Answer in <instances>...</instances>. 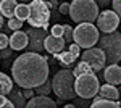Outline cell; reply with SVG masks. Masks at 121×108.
<instances>
[{
    "label": "cell",
    "instance_id": "4fadbf2b",
    "mask_svg": "<svg viewBox=\"0 0 121 108\" xmlns=\"http://www.w3.org/2000/svg\"><path fill=\"white\" fill-rule=\"evenodd\" d=\"M8 44H10V48L15 52V50H23L28 47V36L26 32H21V31H15L11 37L8 39Z\"/></svg>",
    "mask_w": 121,
    "mask_h": 108
},
{
    "label": "cell",
    "instance_id": "83f0119b",
    "mask_svg": "<svg viewBox=\"0 0 121 108\" xmlns=\"http://www.w3.org/2000/svg\"><path fill=\"white\" fill-rule=\"evenodd\" d=\"M50 32H52L50 36H53V37H61L63 36V27H61V24H55Z\"/></svg>",
    "mask_w": 121,
    "mask_h": 108
},
{
    "label": "cell",
    "instance_id": "277c9868",
    "mask_svg": "<svg viewBox=\"0 0 121 108\" xmlns=\"http://www.w3.org/2000/svg\"><path fill=\"white\" fill-rule=\"evenodd\" d=\"M99 50H102L105 55V63L108 66L118 65L121 60V34L112 32V34H103L97 40Z\"/></svg>",
    "mask_w": 121,
    "mask_h": 108
},
{
    "label": "cell",
    "instance_id": "836d02e7",
    "mask_svg": "<svg viewBox=\"0 0 121 108\" xmlns=\"http://www.w3.org/2000/svg\"><path fill=\"white\" fill-rule=\"evenodd\" d=\"M60 13L61 15H68L69 13V3H61L60 5Z\"/></svg>",
    "mask_w": 121,
    "mask_h": 108
},
{
    "label": "cell",
    "instance_id": "8fae6325",
    "mask_svg": "<svg viewBox=\"0 0 121 108\" xmlns=\"http://www.w3.org/2000/svg\"><path fill=\"white\" fill-rule=\"evenodd\" d=\"M65 40L61 37H53V36H47L44 40V50H47L48 53L56 55L60 52L65 50Z\"/></svg>",
    "mask_w": 121,
    "mask_h": 108
},
{
    "label": "cell",
    "instance_id": "603a6c76",
    "mask_svg": "<svg viewBox=\"0 0 121 108\" xmlns=\"http://www.w3.org/2000/svg\"><path fill=\"white\" fill-rule=\"evenodd\" d=\"M34 92H36L37 95H45V97H48V94L52 92V82L47 79L44 84H40L39 87H36V89H34Z\"/></svg>",
    "mask_w": 121,
    "mask_h": 108
},
{
    "label": "cell",
    "instance_id": "f1b7e54d",
    "mask_svg": "<svg viewBox=\"0 0 121 108\" xmlns=\"http://www.w3.org/2000/svg\"><path fill=\"white\" fill-rule=\"evenodd\" d=\"M0 108H15V107L11 105V102H10L7 97L0 95Z\"/></svg>",
    "mask_w": 121,
    "mask_h": 108
},
{
    "label": "cell",
    "instance_id": "f35d334b",
    "mask_svg": "<svg viewBox=\"0 0 121 108\" xmlns=\"http://www.w3.org/2000/svg\"><path fill=\"white\" fill-rule=\"evenodd\" d=\"M0 3H2V0H0Z\"/></svg>",
    "mask_w": 121,
    "mask_h": 108
},
{
    "label": "cell",
    "instance_id": "e575fe53",
    "mask_svg": "<svg viewBox=\"0 0 121 108\" xmlns=\"http://www.w3.org/2000/svg\"><path fill=\"white\" fill-rule=\"evenodd\" d=\"M55 61H56V60H55V58H53V56H52V58L48 60V63H47V65H55Z\"/></svg>",
    "mask_w": 121,
    "mask_h": 108
},
{
    "label": "cell",
    "instance_id": "e0dca14e",
    "mask_svg": "<svg viewBox=\"0 0 121 108\" xmlns=\"http://www.w3.org/2000/svg\"><path fill=\"white\" fill-rule=\"evenodd\" d=\"M7 99L11 102V105H13L15 108H24L26 107V99L23 97V92H21L18 87H13Z\"/></svg>",
    "mask_w": 121,
    "mask_h": 108
},
{
    "label": "cell",
    "instance_id": "ba28073f",
    "mask_svg": "<svg viewBox=\"0 0 121 108\" xmlns=\"http://www.w3.org/2000/svg\"><path fill=\"white\" fill-rule=\"evenodd\" d=\"M26 36H28V48L31 53H40L44 50V40L47 34V29H34V27H29L26 31Z\"/></svg>",
    "mask_w": 121,
    "mask_h": 108
},
{
    "label": "cell",
    "instance_id": "ffe728a7",
    "mask_svg": "<svg viewBox=\"0 0 121 108\" xmlns=\"http://www.w3.org/2000/svg\"><path fill=\"white\" fill-rule=\"evenodd\" d=\"M53 58H55L56 61H60L61 65H65V66H68V65H73L76 61V56L74 55H71L69 52H60V53L53 55Z\"/></svg>",
    "mask_w": 121,
    "mask_h": 108
},
{
    "label": "cell",
    "instance_id": "3957f363",
    "mask_svg": "<svg viewBox=\"0 0 121 108\" xmlns=\"http://www.w3.org/2000/svg\"><path fill=\"white\" fill-rule=\"evenodd\" d=\"M74 81L76 78L73 76V71L69 69H60L52 79V90L55 92L58 97L56 102L60 100H74L76 92H74Z\"/></svg>",
    "mask_w": 121,
    "mask_h": 108
},
{
    "label": "cell",
    "instance_id": "ac0fdd59",
    "mask_svg": "<svg viewBox=\"0 0 121 108\" xmlns=\"http://www.w3.org/2000/svg\"><path fill=\"white\" fill-rule=\"evenodd\" d=\"M13 87H15L13 81L10 79L5 73H0V95L7 97L10 92H11V89H13Z\"/></svg>",
    "mask_w": 121,
    "mask_h": 108
},
{
    "label": "cell",
    "instance_id": "484cf974",
    "mask_svg": "<svg viewBox=\"0 0 121 108\" xmlns=\"http://www.w3.org/2000/svg\"><path fill=\"white\" fill-rule=\"evenodd\" d=\"M73 105H74V108H89L91 107V102L87 99H79V97H76V99L73 100Z\"/></svg>",
    "mask_w": 121,
    "mask_h": 108
},
{
    "label": "cell",
    "instance_id": "2e32d148",
    "mask_svg": "<svg viewBox=\"0 0 121 108\" xmlns=\"http://www.w3.org/2000/svg\"><path fill=\"white\" fill-rule=\"evenodd\" d=\"M16 7H18V2H15V0H2V3H0V15L8 19L15 18Z\"/></svg>",
    "mask_w": 121,
    "mask_h": 108
},
{
    "label": "cell",
    "instance_id": "5b68a950",
    "mask_svg": "<svg viewBox=\"0 0 121 108\" xmlns=\"http://www.w3.org/2000/svg\"><path fill=\"white\" fill-rule=\"evenodd\" d=\"M29 8V26L34 29H47L50 23V7L48 2L32 0L28 5Z\"/></svg>",
    "mask_w": 121,
    "mask_h": 108
},
{
    "label": "cell",
    "instance_id": "4316f807",
    "mask_svg": "<svg viewBox=\"0 0 121 108\" xmlns=\"http://www.w3.org/2000/svg\"><path fill=\"white\" fill-rule=\"evenodd\" d=\"M11 55H13V50H11L10 47H7V48H3V50H0V60L3 58V60L7 61V65H8L10 58H11Z\"/></svg>",
    "mask_w": 121,
    "mask_h": 108
},
{
    "label": "cell",
    "instance_id": "4dcf8cb0",
    "mask_svg": "<svg viewBox=\"0 0 121 108\" xmlns=\"http://www.w3.org/2000/svg\"><path fill=\"white\" fill-rule=\"evenodd\" d=\"M7 47H8V37L7 34H0V50L7 48Z\"/></svg>",
    "mask_w": 121,
    "mask_h": 108
},
{
    "label": "cell",
    "instance_id": "52a82bcc",
    "mask_svg": "<svg viewBox=\"0 0 121 108\" xmlns=\"http://www.w3.org/2000/svg\"><path fill=\"white\" fill-rule=\"evenodd\" d=\"M99 31L94 24H78L76 29H73V40L81 48H92L99 40Z\"/></svg>",
    "mask_w": 121,
    "mask_h": 108
},
{
    "label": "cell",
    "instance_id": "ab89813d",
    "mask_svg": "<svg viewBox=\"0 0 121 108\" xmlns=\"http://www.w3.org/2000/svg\"><path fill=\"white\" fill-rule=\"evenodd\" d=\"M0 63H2V60H0Z\"/></svg>",
    "mask_w": 121,
    "mask_h": 108
},
{
    "label": "cell",
    "instance_id": "d590c367",
    "mask_svg": "<svg viewBox=\"0 0 121 108\" xmlns=\"http://www.w3.org/2000/svg\"><path fill=\"white\" fill-rule=\"evenodd\" d=\"M2 27H3V16L0 15V29H2Z\"/></svg>",
    "mask_w": 121,
    "mask_h": 108
},
{
    "label": "cell",
    "instance_id": "6da1fadb",
    "mask_svg": "<svg viewBox=\"0 0 121 108\" xmlns=\"http://www.w3.org/2000/svg\"><path fill=\"white\" fill-rule=\"evenodd\" d=\"M15 84L21 89H36L48 79V65L44 56L37 53L19 55L11 66Z\"/></svg>",
    "mask_w": 121,
    "mask_h": 108
},
{
    "label": "cell",
    "instance_id": "7402d4cb",
    "mask_svg": "<svg viewBox=\"0 0 121 108\" xmlns=\"http://www.w3.org/2000/svg\"><path fill=\"white\" fill-rule=\"evenodd\" d=\"M82 74H95V73L91 69V66H89L87 63L81 61V63L76 65V68L73 69V76H74V78H78V76H82Z\"/></svg>",
    "mask_w": 121,
    "mask_h": 108
},
{
    "label": "cell",
    "instance_id": "9c48e42d",
    "mask_svg": "<svg viewBox=\"0 0 121 108\" xmlns=\"http://www.w3.org/2000/svg\"><path fill=\"white\" fill-rule=\"evenodd\" d=\"M95 21L99 26L97 31L105 32V34H112V32H116V27L120 24V16H116L112 10H105L97 16Z\"/></svg>",
    "mask_w": 121,
    "mask_h": 108
},
{
    "label": "cell",
    "instance_id": "1f68e13d",
    "mask_svg": "<svg viewBox=\"0 0 121 108\" xmlns=\"http://www.w3.org/2000/svg\"><path fill=\"white\" fill-rule=\"evenodd\" d=\"M112 5H113V13H115L116 16H120V11H121V3L118 2V0H113V2H112Z\"/></svg>",
    "mask_w": 121,
    "mask_h": 108
},
{
    "label": "cell",
    "instance_id": "5bb4252c",
    "mask_svg": "<svg viewBox=\"0 0 121 108\" xmlns=\"http://www.w3.org/2000/svg\"><path fill=\"white\" fill-rule=\"evenodd\" d=\"M24 108H56V102H53L45 95H37V97H32L29 102H26Z\"/></svg>",
    "mask_w": 121,
    "mask_h": 108
},
{
    "label": "cell",
    "instance_id": "8d00e7d4",
    "mask_svg": "<svg viewBox=\"0 0 121 108\" xmlns=\"http://www.w3.org/2000/svg\"><path fill=\"white\" fill-rule=\"evenodd\" d=\"M108 3H110V2H99V3H97V7H99V5H108Z\"/></svg>",
    "mask_w": 121,
    "mask_h": 108
},
{
    "label": "cell",
    "instance_id": "30bf717a",
    "mask_svg": "<svg viewBox=\"0 0 121 108\" xmlns=\"http://www.w3.org/2000/svg\"><path fill=\"white\" fill-rule=\"evenodd\" d=\"M82 61L87 63L91 66V69L94 73L102 71L105 68V55H103L102 50H99L97 47H92V48H87L86 52L82 53Z\"/></svg>",
    "mask_w": 121,
    "mask_h": 108
},
{
    "label": "cell",
    "instance_id": "7a4b0ae2",
    "mask_svg": "<svg viewBox=\"0 0 121 108\" xmlns=\"http://www.w3.org/2000/svg\"><path fill=\"white\" fill-rule=\"evenodd\" d=\"M71 19L76 24H92L99 16V7L94 0H74L69 3V13Z\"/></svg>",
    "mask_w": 121,
    "mask_h": 108
},
{
    "label": "cell",
    "instance_id": "9a60e30c",
    "mask_svg": "<svg viewBox=\"0 0 121 108\" xmlns=\"http://www.w3.org/2000/svg\"><path fill=\"white\" fill-rule=\"evenodd\" d=\"M99 99L110 100V102H118L120 100L118 87H113V86H108V84L100 86V89H99Z\"/></svg>",
    "mask_w": 121,
    "mask_h": 108
},
{
    "label": "cell",
    "instance_id": "d6986e66",
    "mask_svg": "<svg viewBox=\"0 0 121 108\" xmlns=\"http://www.w3.org/2000/svg\"><path fill=\"white\" fill-rule=\"evenodd\" d=\"M89 108H120V102H110V100H103L95 97Z\"/></svg>",
    "mask_w": 121,
    "mask_h": 108
},
{
    "label": "cell",
    "instance_id": "8992f818",
    "mask_svg": "<svg viewBox=\"0 0 121 108\" xmlns=\"http://www.w3.org/2000/svg\"><path fill=\"white\" fill-rule=\"evenodd\" d=\"M99 89H100V82L95 74H82L78 76L74 81V92L76 97L79 99H94L99 94Z\"/></svg>",
    "mask_w": 121,
    "mask_h": 108
},
{
    "label": "cell",
    "instance_id": "d4e9b609",
    "mask_svg": "<svg viewBox=\"0 0 121 108\" xmlns=\"http://www.w3.org/2000/svg\"><path fill=\"white\" fill-rule=\"evenodd\" d=\"M21 26H23V23L16 18L8 19V24H7V27H8L10 31H21Z\"/></svg>",
    "mask_w": 121,
    "mask_h": 108
},
{
    "label": "cell",
    "instance_id": "f546056e",
    "mask_svg": "<svg viewBox=\"0 0 121 108\" xmlns=\"http://www.w3.org/2000/svg\"><path fill=\"white\" fill-rule=\"evenodd\" d=\"M79 50H81V48H79V47H78V45H76V44H71V45H69V47H68V52H69V53H71V55H74L76 58L79 56Z\"/></svg>",
    "mask_w": 121,
    "mask_h": 108
},
{
    "label": "cell",
    "instance_id": "7c38bea8",
    "mask_svg": "<svg viewBox=\"0 0 121 108\" xmlns=\"http://www.w3.org/2000/svg\"><path fill=\"white\" fill-rule=\"evenodd\" d=\"M103 79L107 81L108 86L116 87L121 82V68L118 65H112V66H107L103 69Z\"/></svg>",
    "mask_w": 121,
    "mask_h": 108
},
{
    "label": "cell",
    "instance_id": "74e56055",
    "mask_svg": "<svg viewBox=\"0 0 121 108\" xmlns=\"http://www.w3.org/2000/svg\"><path fill=\"white\" fill-rule=\"evenodd\" d=\"M65 108H74V105H66Z\"/></svg>",
    "mask_w": 121,
    "mask_h": 108
},
{
    "label": "cell",
    "instance_id": "d6a6232c",
    "mask_svg": "<svg viewBox=\"0 0 121 108\" xmlns=\"http://www.w3.org/2000/svg\"><path fill=\"white\" fill-rule=\"evenodd\" d=\"M23 97L24 99H32L34 97V89H24L23 90Z\"/></svg>",
    "mask_w": 121,
    "mask_h": 108
},
{
    "label": "cell",
    "instance_id": "cb8c5ba5",
    "mask_svg": "<svg viewBox=\"0 0 121 108\" xmlns=\"http://www.w3.org/2000/svg\"><path fill=\"white\" fill-rule=\"evenodd\" d=\"M63 27V36L61 39L65 40V44H73V27L69 24H61Z\"/></svg>",
    "mask_w": 121,
    "mask_h": 108
},
{
    "label": "cell",
    "instance_id": "44dd1931",
    "mask_svg": "<svg viewBox=\"0 0 121 108\" xmlns=\"http://www.w3.org/2000/svg\"><path fill=\"white\" fill-rule=\"evenodd\" d=\"M15 18L19 19L21 23L26 21V19H29V8H28L26 3H18V7L15 10Z\"/></svg>",
    "mask_w": 121,
    "mask_h": 108
}]
</instances>
